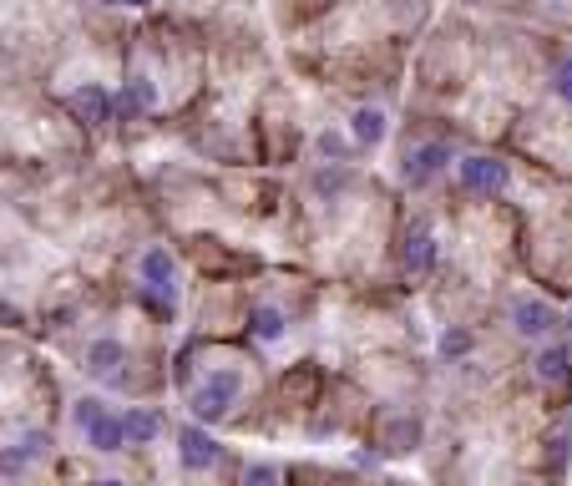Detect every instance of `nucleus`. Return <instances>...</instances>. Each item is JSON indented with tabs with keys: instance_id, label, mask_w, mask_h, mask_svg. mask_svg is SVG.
I'll use <instances>...</instances> for the list:
<instances>
[{
	"instance_id": "nucleus-1",
	"label": "nucleus",
	"mask_w": 572,
	"mask_h": 486,
	"mask_svg": "<svg viewBox=\"0 0 572 486\" xmlns=\"http://www.w3.org/2000/svg\"><path fill=\"white\" fill-rule=\"evenodd\" d=\"M238 390H243L238 370H213L203 385L188 390V416H193L198 426H218V421H228V411L238 405Z\"/></svg>"
},
{
	"instance_id": "nucleus-2",
	"label": "nucleus",
	"mask_w": 572,
	"mask_h": 486,
	"mask_svg": "<svg viewBox=\"0 0 572 486\" xmlns=\"http://www.w3.org/2000/svg\"><path fill=\"white\" fill-rule=\"evenodd\" d=\"M137 274H142V299H157V309H173L178 304V259L168 249H142L137 259Z\"/></svg>"
},
{
	"instance_id": "nucleus-3",
	"label": "nucleus",
	"mask_w": 572,
	"mask_h": 486,
	"mask_svg": "<svg viewBox=\"0 0 572 486\" xmlns=\"http://www.w3.org/2000/svg\"><path fill=\"white\" fill-rule=\"evenodd\" d=\"M461 188L466 193H481V198H497L512 188V168L502 157H486V152H471L461 157Z\"/></svg>"
},
{
	"instance_id": "nucleus-4",
	"label": "nucleus",
	"mask_w": 572,
	"mask_h": 486,
	"mask_svg": "<svg viewBox=\"0 0 572 486\" xmlns=\"http://www.w3.org/2000/svg\"><path fill=\"white\" fill-rule=\"evenodd\" d=\"M66 107L76 112V122H87V127H107L122 107V97H112L102 81H81V87L66 92Z\"/></svg>"
},
{
	"instance_id": "nucleus-5",
	"label": "nucleus",
	"mask_w": 572,
	"mask_h": 486,
	"mask_svg": "<svg viewBox=\"0 0 572 486\" xmlns=\"http://www.w3.org/2000/svg\"><path fill=\"white\" fill-rule=\"evenodd\" d=\"M178 461H183V471H193V476H203V471H213L218 461H223V446H218V436L208 431V426H183L178 431Z\"/></svg>"
},
{
	"instance_id": "nucleus-6",
	"label": "nucleus",
	"mask_w": 572,
	"mask_h": 486,
	"mask_svg": "<svg viewBox=\"0 0 572 486\" xmlns=\"http://www.w3.org/2000/svg\"><path fill=\"white\" fill-rule=\"evenodd\" d=\"M507 319H512V330H517L522 340H542V335H552V324H557V309H552L547 299L517 294V299L507 304Z\"/></svg>"
},
{
	"instance_id": "nucleus-7",
	"label": "nucleus",
	"mask_w": 572,
	"mask_h": 486,
	"mask_svg": "<svg viewBox=\"0 0 572 486\" xmlns=\"http://www.w3.org/2000/svg\"><path fill=\"white\" fill-rule=\"evenodd\" d=\"M122 365H127V350H122V340H112V335H102V340H92L87 345V360H81V370H87L92 380H122Z\"/></svg>"
},
{
	"instance_id": "nucleus-8",
	"label": "nucleus",
	"mask_w": 572,
	"mask_h": 486,
	"mask_svg": "<svg viewBox=\"0 0 572 486\" xmlns=\"http://www.w3.org/2000/svg\"><path fill=\"white\" fill-rule=\"evenodd\" d=\"M400 259H405V269H411V274H431V269H436V259H441V243H436V233H431L426 223H411Z\"/></svg>"
},
{
	"instance_id": "nucleus-9",
	"label": "nucleus",
	"mask_w": 572,
	"mask_h": 486,
	"mask_svg": "<svg viewBox=\"0 0 572 486\" xmlns=\"http://www.w3.org/2000/svg\"><path fill=\"white\" fill-rule=\"evenodd\" d=\"M350 137L360 142V147H380L385 142V132H390V117H385V107H375V102H360V107H350Z\"/></svg>"
},
{
	"instance_id": "nucleus-10",
	"label": "nucleus",
	"mask_w": 572,
	"mask_h": 486,
	"mask_svg": "<svg viewBox=\"0 0 572 486\" xmlns=\"http://www.w3.org/2000/svg\"><path fill=\"white\" fill-rule=\"evenodd\" d=\"M157 107V76L152 71H132L122 81V117H147Z\"/></svg>"
},
{
	"instance_id": "nucleus-11",
	"label": "nucleus",
	"mask_w": 572,
	"mask_h": 486,
	"mask_svg": "<svg viewBox=\"0 0 572 486\" xmlns=\"http://www.w3.org/2000/svg\"><path fill=\"white\" fill-rule=\"evenodd\" d=\"M81 436H87V446L92 451H102V456H112V451H127V426H122V416L117 411H102L87 431H81Z\"/></svg>"
},
{
	"instance_id": "nucleus-12",
	"label": "nucleus",
	"mask_w": 572,
	"mask_h": 486,
	"mask_svg": "<svg viewBox=\"0 0 572 486\" xmlns=\"http://www.w3.org/2000/svg\"><path fill=\"white\" fill-rule=\"evenodd\" d=\"M451 162V147L446 142H426V147H416L411 157H405V178L411 183H426V178H436L441 168Z\"/></svg>"
},
{
	"instance_id": "nucleus-13",
	"label": "nucleus",
	"mask_w": 572,
	"mask_h": 486,
	"mask_svg": "<svg viewBox=\"0 0 572 486\" xmlns=\"http://www.w3.org/2000/svg\"><path fill=\"white\" fill-rule=\"evenodd\" d=\"M421 446V421L416 416H390L385 426H380V451H416Z\"/></svg>"
},
{
	"instance_id": "nucleus-14",
	"label": "nucleus",
	"mask_w": 572,
	"mask_h": 486,
	"mask_svg": "<svg viewBox=\"0 0 572 486\" xmlns=\"http://www.w3.org/2000/svg\"><path fill=\"white\" fill-rule=\"evenodd\" d=\"M122 426H127V446H147L162 431V416L147 411V405H132V411H122Z\"/></svg>"
},
{
	"instance_id": "nucleus-15",
	"label": "nucleus",
	"mask_w": 572,
	"mask_h": 486,
	"mask_svg": "<svg viewBox=\"0 0 572 486\" xmlns=\"http://www.w3.org/2000/svg\"><path fill=\"white\" fill-rule=\"evenodd\" d=\"M46 451H51V436H46V431H26V436H16V446L6 451V471L16 476V471H21V456H26V461H41Z\"/></svg>"
},
{
	"instance_id": "nucleus-16",
	"label": "nucleus",
	"mask_w": 572,
	"mask_h": 486,
	"mask_svg": "<svg viewBox=\"0 0 572 486\" xmlns=\"http://www.w3.org/2000/svg\"><path fill=\"white\" fill-rule=\"evenodd\" d=\"M249 324H254V335H259L264 345H279V340L289 335V324H284V314H279L274 304H259V309L249 314Z\"/></svg>"
},
{
	"instance_id": "nucleus-17",
	"label": "nucleus",
	"mask_w": 572,
	"mask_h": 486,
	"mask_svg": "<svg viewBox=\"0 0 572 486\" xmlns=\"http://www.w3.org/2000/svg\"><path fill=\"white\" fill-rule=\"evenodd\" d=\"M567 375H572V350H567V345H552V350L537 355V380H542V385L567 380Z\"/></svg>"
},
{
	"instance_id": "nucleus-18",
	"label": "nucleus",
	"mask_w": 572,
	"mask_h": 486,
	"mask_svg": "<svg viewBox=\"0 0 572 486\" xmlns=\"http://www.w3.org/2000/svg\"><path fill=\"white\" fill-rule=\"evenodd\" d=\"M471 350H476V335L461 330V324H451V330L441 335V360H461V355H471Z\"/></svg>"
},
{
	"instance_id": "nucleus-19",
	"label": "nucleus",
	"mask_w": 572,
	"mask_h": 486,
	"mask_svg": "<svg viewBox=\"0 0 572 486\" xmlns=\"http://www.w3.org/2000/svg\"><path fill=\"white\" fill-rule=\"evenodd\" d=\"M243 486H279V466L274 461H249L243 466Z\"/></svg>"
},
{
	"instance_id": "nucleus-20",
	"label": "nucleus",
	"mask_w": 572,
	"mask_h": 486,
	"mask_svg": "<svg viewBox=\"0 0 572 486\" xmlns=\"http://www.w3.org/2000/svg\"><path fill=\"white\" fill-rule=\"evenodd\" d=\"M552 92L572 107V56H562V61H557V71H552Z\"/></svg>"
},
{
	"instance_id": "nucleus-21",
	"label": "nucleus",
	"mask_w": 572,
	"mask_h": 486,
	"mask_svg": "<svg viewBox=\"0 0 572 486\" xmlns=\"http://www.w3.org/2000/svg\"><path fill=\"white\" fill-rule=\"evenodd\" d=\"M304 390H314V370H309V365H294V370L284 375V395H304Z\"/></svg>"
},
{
	"instance_id": "nucleus-22",
	"label": "nucleus",
	"mask_w": 572,
	"mask_h": 486,
	"mask_svg": "<svg viewBox=\"0 0 572 486\" xmlns=\"http://www.w3.org/2000/svg\"><path fill=\"white\" fill-rule=\"evenodd\" d=\"M107 6H147V0H107Z\"/></svg>"
},
{
	"instance_id": "nucleus-23",
	"label": "nucleus",
	"mask_w": 572,
	"mask_h": 486,
	"mask_svg": "<svg viewBox=\"0 0 572 486\" xmlns=\"http://www.w3.org/2000/svg\"><path fill=\"white\" fill-rule=\"evenodd\" d=\"M92 486H127V481H92Z\"/></svg>"
},
{
	"instance_id": "nucleus-24",
	"label": "nucleus",
	"mask_w": 572,
	"mask_h": 486,
	"mask_svg": "<svg viewBox=\"0 0 572 486\" xmlns=\"http://www.w3.org/2000/svg\"><path fill=\"white\" fill-rule=\"evenodd\" d=\"M385 486H411V481H385Z\"/></svg>"
}]
</instances>
